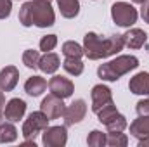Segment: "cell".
Returning <instances> with one entry per match:
<instances>
[{"label": "cell", "mask_w": 149, "mask_h": 147, "mask_svg": "<svg viewBox=\"0 0 149 147\" xmlns=\"http://www.w3.org/2000/svg\"><path fill=\"white\" fill-rule=\"evenodd\" d=\"M123 47L125 45H123L121 35L102 38L95 31H88L83 37V52H85V57H88L90 61H101V59L116 55L120 50H123Z\"/></svg>", "instance_id": "cell-1"}, {"label": "cell", "mask_w": 149, "mask_h": 147, "mask_svg": "<svg viewBox=\"0 0 149 147\" xmlns=\"http://www.w3.org/2000/svg\"><path fill=\"white\" fill-rule=\"evenodd\" d=\"M139 68V59L135 55H116L114 59L97 68V76L102 81H118L121 76Z\"/></svg>", "instance_id": "cell-2"}, {"label": "cell", "mask_w": 149, "mask_h": 147, "mask_svg": "<svg viewBox=\"0 0 149 147\" xmlns=\"http://www.w3.org/2000/svg\"><path fill=\"white\" fill-rule=\"evenodd\" d=\"M30 21L37 28H50L56 23V12L47 0H30Z\"/></svg>", "instance_id": "cell-3"}, {"label": "cell", "mask_w": 149, "mask_h": 147, "mask_svg": "<svg viewBox=\"0 0 149 147\" xmlns=\"http://www.w3.org/2000/svg\"><path fill=\"white\" fill-rule=\"evenodd\" d=\"M111 19L120 28H132L139 19V10L128 2H114L111 5Z\"/></svg>", "instance_id": "cell-4"}, {"label": "cell", "mask_w": 149, "mask_h": 147, "mask_svg": "<svg viewBox=\"0 0 149 147\" xmlns=\"http://www.w3.org/2000/svg\"><path fill=\"white\" fill-rule=\"evenodd\" d=\"M50 119L42 112V111H35V112H30L28 118L23 121V128H21V135L26 142H35L38 135L49 126Z\"/></svg>", "instance_id": "cell-5"}, {"label": "cell", "mask_w": 149, "mask_h": 147, "mask_svg": "<svg viewBox=\"0 0 149 147\" xmlns=\"http://www.w3.org/2000/svg\"><path fill=\"white\" fill-rule=\"evenodd\" d=\"M42 144L45 147H64L68 144V126L49 125L42 132Z\"/></svg>", "instance_id": "cell-6"}, {"label": "cell", "mask_w": 149, "mask_h": 147, "mask_svg": "<svg viewBox=\"0 0 149 147\" xmlns=\"http://www.w3.org/2000/svg\"><path fill=\"white\" fill-rule=\"evenodd\" d=\"M64 109H66L64 99H61V97H57V95H54V94H49L47 97H43V101H42V104H40V111H42L50 121L63 118Z\"/></svg>", "instance_id": "cell-7"}, {"label": "cell", "mask_w": 149, "mask_h": 147, "mask_svg": "<svg viewBox=\"0 0 149 147\" xmlns=\"http://www.w3.org/2000/svg\"><path fill=\"white\" fill-rule=\"evenodd\" d=\"M85 116H87V102L83 99H76L64 109V114H63L64 126H73V125L81 123Z\"/></svg>", "instance_id": "cell-8"}, {"label": "cell", "mask_w": 149, "mask_h": 147, "mask_svg": "<svg viewBox=\"0 0 149 147\" xmlns=\"http://www.w3.org/2000/svg\"><path fill=\"white\" fill-rule=\"evenodd\" d=\"M47 87H49L50 94H54V95H57V97H61V99L71 97L73 92H74V83L70 78L61 76V74H52V78L49 80Z\"/></svg>", "instance_id": "cell-9"}, {"label": "cell", "mask_w": 149, "mask_h": 147, "mask_svg": "<svg viewBox=\"0 0 149 147\" xmlns=\"http://www.w3.org/2000/svg\"><path fill=\"white\" fill-rule=\"evenodd\" d=\"M90 99H92V111L97 112L99 109H102L106 104L113 102V92H111L109 87L99 83V85H94V87H92Z\"/></svg>", "instance_id": "cell-10"}, {"label": "cell", "mask_w": 149, "mask_h": 147, "mask_svg": "<svg viewBox=\"0 0 149 147\" xmlns=\"http://www.w3.org/2000/svg\"><path fill=\"white\" fill-rule=\"evenodd\" d=\"M3 114H5V119L7 121L17 123L26 114V102L23 99H19V97H14V99L7 101L5 106H3Z\"/></svg>", "instance_id": "cell-11"}, {"label": "cell", "mask_w": 149, "mask_h": 147, "mask_svg": "<svg viewBox=\"0 0 149 147\" xmlns=\"http://www.w3.org/2000/svg\"><path fill=\"white\" fill-rule=\"evenodd\" d=\"M123 45L127 49H132V50H137V49H142L144 43L148 42V33L141 28H128L123 35Z\"/></svg>", "instance_id": "cell-12"}, {"label": "cell", "mask_w": 149, "mask_h": 147, "mask_svg": "<svg viewBox=\"0 0 149 147\" xmlns=\"http://www.w3.org/2000/svg\"><path fill=\"white\" fill-rule=\"evenodd\" d=\"M19 81V69L16 66H5L0 71V90L2 92H12Z\"/></svg>", "instance_id": "cell-13"}, {"label": "cell", "mask_w": 149, "mask_h": 147, "mask_svg": "<svg viewBox=\"0 0 149 147\" xmlns=\"http://www.w3.org/2000/svg\"><path fill=\"white\" fill-rule=\"evenodd\" d=\"M128 90L135 95H149V73L148 71H141V73L134 74L128 81Z\"/></svg>", "instance_id": "cell-14"}, {"label": "cell", "mask_w": 149, "mask_h": 147, "mask_svg": "<svg viewBox=\"0 0 149 147\" xmlns=\"http://www.w3.org/2000/svg\"><path fill=\"white\" fill-rule=\"evenodd\" d=\"M61 68V59L56 52H43L38 62V69L45 74H56Z\"/></svg>", "instance_id": "cell-15"}, {"label": "cell", "mask_w": 149, "mask_h": 147, "mask_svg": "<svg viewBox=\"0 0 149 147\" xmlns=\"http://www.w3.org/2000/svg\"><path fill=\"white\" fill-rule=\"evenodd\" d=\"M47 88V80L38 76V74H33L30 76L26 81H24V92L30 95V97H40Z\"/></svg>", "instance_id": "cell-16"}, {"label": "cell", "mask_w": 149, "mask_h": 147, "mask_svg": "<svg viewBox=\"0 0 149 147\" xmlns=\"http://www.w3.org/2000/svg\"><path fill=\"white\" fill-rule=\"evenodd\" d=\"M130 135L137 140L149 137V116H139L130 123Z\"/></svg>", "instance_id": "cell-17"}, {"label": "cell", "mask_w": 149, "mask_h": 147, "mask_svg": "<svg viewBox=\"0 0 149 147\" xmlns=\"http://www.w3.org/2000/svg\"><path fill=\"white\" fill-rule=\"evenodd\" d=\"M59 12L66 19H74L80 14V0H56Z\"/></svg>", "instance_id": "cell-18"}, {"label": "cell", "mask_w": 149, "mask_h": 147, "mask_svg": "<svg viewBox=\"0 0 149 147\" xmlns=\"http://www.w3.org/2000/svg\"><path fill=\"white\" fill-rule=\"evenodd\" d=\"M17 140V128L14 126V123L5 121L0 126V144H12Z\"/></svg>", "instance_id": "cell-19"}, {"label": "cell", "mask_w": 149, "mask_h": 147, "mask_svg": "<svg viewBox=\"0 0 149 147\" xmlns=\"http://www.w3.org/2000/svg\"><path fill=\"white\" fill-rule=\"evenodd\" d=\"M61 50H63V55H64V57H76V59H81V57L85 55V52H83V45L76 43L74 40H68V42H64L63 47H61Z\"/></svg>", "instance_id": "cell-20"}, {"label": "cell", "mask_w": 149, "mask_h": 147, "mask_svg": "<svg viewBox=\"0 0 149 147\" xmlns=\"http://www.w3.org/2000/svg\"><path fill=\"white\" fill-rule=\"evenodd\" d=\"M63 68H64L66 73L71 74V76H80V74L83 73V69H85V64H83L81 59H76V57H66L64 62H63Z\"/></svg>", "instance_id": "cell-21"}, {"label": "cell", "mask_w": 149, "mask_h": 147, "mask_svg": "<svg viewBox=\"0 0 149 147\" xmlns=\"http://www.w3.org/2000/svg\"><path fill=\"white\" fill-rule=\"evenodd\" d=\"M106 130H108V133H120V132H125V128L128 126V121H127V118L123 116V114H116L113 119H109L106 125Z\"/></svg>", "instance_id": "cell-22"}, {"label": "cell", "mask_w": 149, "mask_h": 147, "mask_svg": "<svg viewBox=\"0 0 149 147\" xmlns=\"http://www.w3.org/2000/svg\"><path fill=\"white\" fill-rule=\"evenodd\" d=\"M40 52L38 50H33V49H28L23 52V64L28 68V69H37L38 62H40Z\"/></svg>", "instance_id": "cell-23"}, {"label": "cell", "mask_w": 149, "mask_h": 147, "mask_svg": "<svg viewBox=\"0 0 149 147\" xmlns=\"http://www.w3.org/2000/svg\"><path fill=\"white\" fill-rule=\"evenodd\" d=\"M97 119L102 123V125H106L109 119H113L116 114H118V109H116V106H114V102H109V104H106L102 109H99L97 112Z\"/></svg>", "instance_id": "cell-24"}, {"label": "cell", "mask_w": 149, "mask_h": 147, "mask_svg": "<svg viewBox=\"0 0 149 147\" xmlns=\"http://www.w3.org/2000/svg\"><path fill=\"white\" fill-rule=\"evenodd\" d=\"M106 140H108V135L102 133L101 130H92L87 137V146L90 147H104L106 146Z\"/></svg>", "instance_id": "cell-25"}, {"label": "cell", "mask_w": 149, "mask_h": 147, "mask_svg": "<svg viewBox=\"0 0 149 147\" xmlns=\"http://www.w3.org/2000/svg\"><path fill=\"white\" fill-rule=\"evenodd\" d=\"M106 146H109V147H127L128 146V137H127L123 132H120V133H108Z\"/></svg>", "instance_id": "cell-26"}, {"label": "cell", "mask_w": 149, "mask_h": 147, "mask_svg": "<svg viewBox=\"0 0 149 147\" xmlns=\"http://www.w3.org/2000/svg\"><path fill=\"white\" fill-rule=\"evenodd\" d=\"M57 45V35H45L40 40V50L42 52H52Z\"/></svg>", "instance_id": "cell-27"}, {"label": "cell", "mask_w": 149, "mask_h": 147, "mask_svg": "<svg viewBox=\"0 0 149 147\" xmlns=\"http://www.w3.org/2000/svg\"><path fill=\"white\" fill-rule=\"evenodd\" d=\"M19 23H21L24 28L33 26L31 21H30V5H28V2H24V3L21 5V9H19Z\"/></svg>", "instance_id": "cell-28"}, {"label": "cell", "mask_w": 149, "mask_h": 147, "mask_svg": "<svg viewBox=\"0 0 149 147\" xmlns=\"http://www.w3.org/2000/svg\"><path fill=\"white\" fill-rule=\"evenodd\" d=\"M12 12V0H0V19H7Z\"/></svg>", "instance_id": "cell-29"}, {"label": "cell", "mask_w": 149, "mask_h": 147, "mask_svg": "<svg viewBox=\"0 0 149 147\" xmlns=\"http://www.w3.org/2000/svg\"><path fill=\"white\" fill-rule=\"evenodd\" d=\"M135 111L139 116H149V97L146 95V99H141L135 104Z\"/></svg>", "instance_id": "cell-30"}, {"label": "cell", "mask_w": 149, "mask_h": 147, "mask_svg": "<svg viewBox=\"0 0 149 147\" xmlns=\"http://www.w3.org/2000/svg\"><path fill=\"white\" fill-rule=\"evenodd\" d=\"M139 16L144 19V23L149 24V0H146L144 3H141V12H139Z\"/></svg>", "instance_id": "cell-31"}, {"label": "cell", "mask_w": 149, "mask_h": 147, "mask_svg": "<svg viewBox=\"0 0 149 147\" xmlns=\"http://www.w3.org/2000/svg\"><path fill=\"white\" fill-rule=\"evenodd\" d=\"M139 147H149V137H146V139H139Z\"/></svg>", "instance_id": "cell-32"}, {"label": "cell", "mask_w": 149, "mask_h": 147, "mask_svg": "<svg viewBox=\"0 0 149 147\" xmlns=\"http://www.w3.org/2000/svg\"><path fill=\"white\" fill-rule=\"evenodd\" d=\"M3 106H5V95H3V92L0 90V109H3Z\"/></svg>", "instance_id": "cell-33"}, {"label": "cell", "mask_w": 149, "mask_h": 147, "mask_svg": "<svg viewBox=\"0 0 149 147\" xmlns=\"http://www.w3.org/2000/svg\"><path fill=\"white\" fill-rule=\"evenodd\" d=\"M5 123V114H3V109H0V126Z\"/></svg>", "instance_id": "cell-34"}, {"label": "cell", "mask_w": 149, "mask_h": 147, "mask_svg": "<svg viewBox=\"0 0 149 147\" xmlns=\"http://www.w3.org/2000/svg\"><path fill=\"white\" fill-rule=\"evenodd\" d=\"M132 2H134V3H139V5H141V3H144L146 0H132Z\"/></svg>", "instance_id": "cell-35"}, {"label": "cell", "mask_w": 149, "mask_h": 147, "mask_svg": "<svg viewBox=\"0 0 149 147\" xmlns=\"http://www.w3.org/2000/svg\"><path fill=\"white\" fill-rule=\"evenodd\" d=\"M47 2H52V0H47Z\"/></svg>", "instance_id": "cell-36"}, {"label": "cell", "mask_w": 149, "mask_h": 147, "mask_svg": "<svg viewBox=\"0 0 149 147\" xmlns=\"http://www.w3.org/2000/svg\"><path fill=\"white\" fill-rule=\"evenodd\" d=\"M17 2H19V0H17Z\"/></svg>", "instance_id": "cell-37"}]
</instances>
